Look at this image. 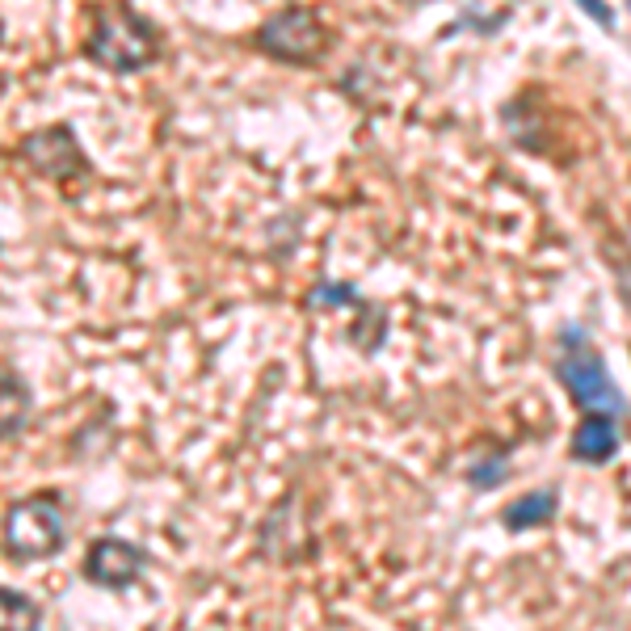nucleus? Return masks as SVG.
Returning <instances> with one entry per match:
<instances>
[{"mask_svg": "<svg viewBox=\"0 0 631 631\" xmlns=\"http://www.w3.org/2000/svg\"><path fill=\"white\" fill-rule=\"evenodd\" d=\"M560 510V497L556 488H535V493H522L518 501H510L501 510V522L510 531H531V526H547Z\"/></svg>", "mask_w": 631, "mask_h": 631, "instance_id": "6e6552de", "label": "nucleus"}, {"mask_svg": "<svg viewBox=\"0 0 631 631\" xmlns=\"http://www.w3.org/2000/svg\"><path fill=\"white\" fill-rule=\"evenodd\" d=\"M556 379L568 388L577 409L585 413H610L627 421V404H623V392L615 375L606 371L602 354L589 345V337L581 329H564L560 333V358H556Z\"/></svg>", "mask_w": 631, "mask_h": 631, "instance_id": "f257e3e1", "label": "nucleus"}, {"mask_svg": "<svg viewBox=\"0 0 631 631\" xmlns=\"http://www.w3.org/2000/svg\"><path fill=\"white\" fill-rule=\"evenodd\" d=\"M85 51H89L93 64H101L106 72L127 76V72L148 68L152 59L160 55V43H156V30H152L135 9H127V5H106V9L97 13Z\"/></svg>", "mask_w": 631, "mask_h": 631, "instance_id": "f03ea898", "label": "nucleus"}, {"mask_svg": "<svg viewBox=\"0 0 631 631\" xmlns=\"http://www.w3.org/2000/svg\"><path fill=\"white\" fill-rule=\"evenodd\" d=\"M577 5H581L585 13H594V17H598V26H606V30L615 26V9H610L606 0H577Z\"/></svg>", "mask_w": 631, "mask_h": 631, "instance_id": "9b49d317", "label": "nucleus"}, {"mask_svg": "<svg viewBox=\"0 0 631 631\" xmlns=\"http://www.w3.org/2000/svg\"><path fill=\"white\" fill-rule=\"evenodd\" d=\"M0 606H5V627H38V606L26 602L17 589H0Z\"/></svg>", "mask_w": 631, "mask_h": 631, "instance_id": "1a4fd4ad", "label": "nucleus"}, {"mask_svg": "<svg viewBox=\"0 0 631 631\" xmlns=\"http://www.w3.org/2000/svg\"><path fill=\"white\" fill-rule=\"evenodd\" d=\"M619 442H623L619 417H610V413H585V421L577 425L573 442H568V455H573L577 463H606V459H615Z\"/></svg>", "mask_w": 631, "mask_h": 631, "instance_id": "0eeeda50", "label": "nucleus"}, {"mask_svg": "<svg viewBox=\"0 0 631 631\" xmlns=\"http://www.w3.org/2000/svg\"><path fill=\"white\" fill-rule=\"evenodd\" d=\"M17 152H22V160L34 173H43L51 181H68L85 169V152H80L72 127H64V122H59V127L30 131L22 144H17Z\"/></svg>", "mask_w": 631, "mask_h": 631, "instance_id": "39448f33", "label": "nucleus"}, {"mask_svg": "<svg viewBox=\"0 0 631 631\" xmlns=\"http://www.w3.org/2000/svg\"><path fill=\"white\" fill-rule=\"evenodd\" d=\"M22 383H13V371H5V434L13 438L17 430H22Z\"/></svg>", "mask_w": 631, "mask_h": 631, "instance_id": "9d476101", "label": "nucleus"}, {"mask_svg": "<svg viewBox=\"0 0 631 631\" xmlns=\"http://www.w3.org/2000/svg\"><path fill=\"white\" fill-rule=\"evenodd\" d=\"M144 552H139L135 543L127 539H93L85 564H80V573H85V581L101 585V589H127L139 581V573H144Z\"/></svg>", "mask_w": 631, "mask_h": 631, "instance_id": "423d86ee", "label": "nucleus"}, {"mask_svg": "<svg viewBox=\"0 0 631 631\" xmlns=\"http://www.w3.org/2000/svg\"><path fill=\"white\" fill-rule=\"evenodd\" d=\"M64 539H68V522L51 493L17 501L5 518V552L13 560H47L64 547Z\"/></svg>", "mask_w": 631, "mask_h": 631, "instance_id": "7ed1b4c3", "label": "nucleus"}, {"mask_svg": "<svg viewBox=\"0 0 631 631\" xmlns=\"http://www.w3.org/2000/svg\"><path fill=\"white\" fill-rule=\"evenodd\" d=\"M324 43H329V30H324L320 13L308 5L282 9L257 30V47L274 59H287V64H312Z\"/></svg>", "mask_w": 631, "mask_h": 631, "instance_id": "20e7f679", "label": "nucleus"}]
</instances>
